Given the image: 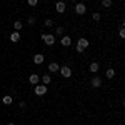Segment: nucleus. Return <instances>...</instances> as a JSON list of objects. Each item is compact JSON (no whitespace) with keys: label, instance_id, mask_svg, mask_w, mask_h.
<instances>
[{"label":"nucleus","instance_id":"obj_6","mask_svg":"<svg viewBox=\"0 0 125 125\" xmlns=\"http://www.w3.org/2000/svg\"><path fill=\"white\" fill-rule=\"evenodd\" d=\"M85 12H87V7L83 3H77V5H75V13H77V15H83Z\"/></svg>","mask_w":125,"mask_h":125},{"label":"nucleus","instance_id":"obj_17","mask_svg":"<svg viewBox=\"0 0 125 125\" xmlns=\"http://www.w3.org/2000/svg\"><path fill=\"white\" fill-rule=\"evenodd\" d=\"M3 104H5V105H10V104H12V97L5 95V97H3Z\"/></svg>","mask_w":125,"mask_h":125},{"label":"nucleus","instance_id":"obj_14","mask_svg":"<svg viewBox=\"0 0 125 125\" xmlns=\"http://www.w3.org/2000/svg\"><path fill=\"white\" fill-rule=\"evenodd\" d=\"M50 80H52V77H50L48 73H45V75L42 77V82H43V85H48V83H50Z\"/></svg>","mask_w":125,"mask_h":125},{"label":"nucleus","instance_id":"obj_16","mask_svg":"<svg viewBox=\"0 0 125 125\" xmlns=\"http://www.w3.org/2000/svg\"><path fill=\"white\" fill-rule=\"evenodd\" d=\"M22 25H23V23L19 22V20H17V22H13V29H15V32H20V30H22Z\"/></svg>","mask_w":125,"mask_h":125},{"label":"nucleus","instance_id":"obj_19","mask_svg":"<svg viewBox=\"0 0 125 125\" xmlns=\"http://www.w3.org/2000/svg\"><path fill=\"white\" fill-rule=\"evenodd\" d=\"M63 32H65V29H63V27H62V25H60V27H57V29H55V33H57V35H62V33H63Z\"/></svg>","mask_w":125,"mask_h":125},{"label":"nucleus","instance_id":"obj_24","mask_svg":"<svg viewBox=\"0 0 125 125\" xmlns=\"http://www.w3.org/2000/svg\"><path fill=\"white\" fill-rule=\"evenodd\" d=\"M25 105H27L25 102H20V104H19V107H20V108H25Z\"/></svg>","mask_w":125,"mask_h":125},{"label":"nucleus","instance_id":"obj_13","mask_svg":"<svg viewBox=\"0 0 125 125\" xmlns=\"http://www.w3.org/2000/svg\"><path fill=\"white\" fill-rule=\"evenodd\" d=\"M98 67H100V65H98V63H97V62H92V63H90V72H92V73H95L97 70H98Z\"/></svg>","mask_w":125,"mask_h":125},{"label":"nucleus","instance_id":"obj_15","mask_svg":"<svg viewBox=\"0 0 125 125\" xmlns=\"http://www.w3.org/2000/svg\"><path fill=\"white\" fill-rule=\"evenodd\" d=\"M105 77L107 78H114V77H115V70H114V68H108L107 73H105Z\"/></svg>","mask_w":125,"mask_h":125},{"label":"nucleus","instance_id":"obj_23","mask_svg":"<svg viewBox=\"0 0 125 125\" xmlns=\"http://www.w3.org/2000/svg\"><path fill=\"white\" fill-rule=\"evenodd\" d=\"M94 20L98 22V20H100V13H94Z\"/></svg>","mask_w":125,"mask_h":125},{"label":"nucleus","instance_id":"obj_12","mask_svg":"<svg viewBox=\"0 0 125 125\" xmlns=\"http://www.w3.org/2000/svg\"><path fill=\"white\" fill-rule=\"evenodd\" d=\"M10 40H12V42H19V40H20V32H13V33H10Z\"/></svg>","mask_w":125,"mask_h":125},{"label":"nucleus","instance_id":"obj_26","mask_svg":"<svg viewBox=\"0 0 125 125\" xmlns=\"http://www.w3.org/2000/svg\"><path fill=\"white\" fill-rule=\"evenodd\" d=\"M72 2H77V0H72Z\"/></svg>","mask_w":125,"mask_h":125},{"label":"nucleus","instance_id":"obj_5","mask_svg":"<svg viewBox=\"0 0 125 125\" xmlns=\"http://www.w3.org/2000/svg\"><path fill=\"white\" fill-rule=\"evenodd\" d=\"M67 9V5H65V2H62V0H58L57 3H55V10H57L58 13H63Z\"/></svg>","mask_w":125,"mask_h":125},{"label":"nucleus","instance_id":"obj_21","mask_svg":"<svg viewBox=\"0 0 125 125\" xmlns=\"http://www.w3.org/2000/svg\"><path fill=\"white\" fill-rule=\"evenodd\" d=\"M27 2H29V5H30V7H35V5L39 3V0H27Z\"/></svg>","mask_w":125,"mask_h":125},{"label":"nucleus","instance_id":"obj_4","mask_svg":"<svg viewBox=\"0 0 125 125\" xmlns=\"http://www.w3.org/2000/svg\"><path fill=\"white\" fill-rule=\"evenodd\" d=\"M47 94V85H35V95H39V97H42V95H45Z\"/></svg>","mask_w":125,"mask_h":125},{"label":"nucleus","instance_id":"obj_20","mask_svg":"<svg viewBox=\"0 0 125 125\" xmlns=\"http://www.w3.org/2000/svg\"><path fill=\"white\" fill-rule=\"evenodd\" d=\"M118 35H120V39H124V37H125V30H124V25H120V32H118Z\"/></svg>","mask_w":125,"mask_h":125},{"label":"nucleus","instance_id":"obj_7","mask_svg":"<svg viewBox=\"0 0 125 125\" xmlns=\"http://www.w3.org/2000/svg\"><path fill=\"white\" fill-rule=\"evenodd\" d=\"M90 83H92L94 88H98V87H102V78H100V77H92Z\"/></svg>","mask_w":125,"mask_h":125},{"label":"nucleus","instance_id":"obj_11","mask_svg":"<svg viewBox=\"0 0 125 125\" xmlns=\"http://www.w3.org/2000/svg\"><path fill=\"white\" fill-rule=\"evenodd\" d=\"M62 45H63V47H70V45H72V39L67 37V35L62 37Z\"/></svg>","mask_w":125,"mask_h":125},{"label":"nucleus","instance_id":"obj_1","mask_svg":"<svg viewBox=\"0 0 125 125\" xmlns=\"http://www.w3.org/2000/svg\"><path fill=\"white\" fill-rule=\"evenodd\" d=\"M42 40L47 43L48 47H52L55 43V35H50V33H42Z\"/></svg>","mask_w":125,"mask_h":125},{"label":"nucleus","instance_id":"obj_9","mask_svg":"<svg viewBox=\"0 0 125 125\" xmlns=\"http://www.w3.org/2000/svg\"><path fill=\"white\" fill-rule=\"evenodd\" d=\"M58 68H60V65H58L57 62H52V63H48V70L53 73V72H58Z\"/></svg>","mask_w":125,"mask_h":125},{"label":"nucleus","instance_id":"obj_22","mask_svg":"<svg viewBox=\"0 0 125 125\" xmlns=\"http://www.w3.org/2000/svg\"><path fill=\"white\" fill-rule=\"evenodd\" d=\"M52 25H53V22H52L50 19H48V20H45V27H52Z\"/></svg>","mask_w":125,"mask_h":125},{"label":"nucleus","instance_id":"obj_25","mask_svg":"<svg viewBox=\"0 0 125 125\" xmlns=\"http://www.w3.org/2000/svg\"><path fill=\"white\" fill-rule=\"evenodd\" d=\"M7 125H15V124H7Z\"/></svg>","mask_w":125,"mask_h":125},{"label":"nucleus","instance_id":"obj_3","mask_svg":"<svg viewBox=\"0 0 125 125\" xmlns=\"http://www.w3.org/2000/svg\"><path fill=\"white\" fill-rule=\"evenodd\" d=\"M58 70H60V73H62V77H63V78H70V77H72V68L67 67V65L60 67Z\"/></svg>","mask_w":125,"mask_h":125},{"label":"nucleus","instance_id":"obj_10","mask_svg":"<svg viewBox=\"0 0 125 125\" xmlns=\"http://www.w3.org/2000/svg\"><path fill=\"white\" fill-rule=\"evenodd\" d=\"M33 62H35L37 65L43 63V55H42V53H35V55H33Z\"/></svg>","mask_w":125,"mask_h":125},{"label":"nucleus","instance_id":"obj_18","mask_svg":"<svg viewBox=\"0 0 125 125\" xmlns=\"http://www.w3.org/2000/svg\"><path fill=\"white\" fill-rule=\"evenodd\" d=\"M102 5H104L105 9H108V7H112V0H102Z\"/></svg>","mask_w":125,"mask_h":125},{"label":"nucleus","instance_id":"obj_2","mask_svg":"<svg viewBox=\"0 0 125 125\" xmlns=\"http://www.w3.org/2000/svg\"><path fill=\"white\" fill-rule=\"evenodd\" d=\"M85 48H88V40L87 39H78V43H77V52L82 53Z\"/></svg>","mask_w":125,"mask_h":125},{"label":"nucleus","instance_id":"obj_8","mask_svg":"<svg viewBox=\"0 0 125 125\" xmlns=\"http://www.w3.org/2000/svg\"><path fill=\"white\" fill-rule=\"evenodd\" d=\"M39 80H40V75H37V73H32L29 77V82L32 85H39Z\"/></svg>","mask_w":125,"mask_h":125}]
</instances>
